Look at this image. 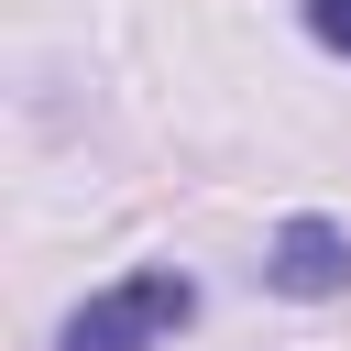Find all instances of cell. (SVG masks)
I'll list each match as a JSON object with an SVG mask.
<instances>
[{"instance_id": "1", "label": "cell", "mask_w": 351, "mask_h": 351, "mask_svg": "<svg viewBox=\"0 0 351 351\" xmlns=\"http://www.w3.org/2000/svg\"><path fill=\"white\" fill-rule=\"evenodd\" d=\"M186 318H197V285H186V274H132V285L88 296L55 351H154V340H176Z\"/></svg>"}, {"instance_id": "2", "label": "cell", "mask_w": 351, "mask_h": 351, "mask_svg": "<svg viewBox=\"0 0 351 351\" xmlns=\"http://www.w3.org/2000/svg\"><path fill=\"white\" fill-rule=\"evenodd\" d=\"M263 285H285V296H340V285H351V241H340L329 219H285L274 252H263Z\"/></svg>"}, {"instance_id": "3", "label": "cell", "mask_w": 351, "mask_h": 351, "mask_svg": "<svg viewBox=\"0 0 351 351\" xmlns=\"http://www.w3.org/2000/svg\"><path fill=\"white\" fill-rule=\"evenodd\" d=\"M307 33H318L329 55H351V0H307Z\"/></svg>"}]
</instances>
